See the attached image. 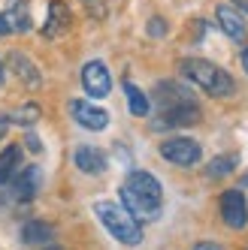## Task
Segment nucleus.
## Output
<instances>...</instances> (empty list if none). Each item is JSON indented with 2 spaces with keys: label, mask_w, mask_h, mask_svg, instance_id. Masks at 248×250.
Instances as JSON below:
<instances>
[{
  "label": "nucleus",
  "mask_w": 248,
  "mask_h": 250,
  "mask_svg": "<svg viewBox=\"0 0 248 250\" xmlns=\"http://www.w3.org/2000/svg\"><path fill=\"white\" fill-rule=\"evenodd\" d=\"M242 184H245V187H248V175H245V181H242Z\"/></svg>",
  "instance_id": "nucleus-28"
},
{
  "label": "nucleus",
  "mask_w": 248,
  "mask_h": 250,
  "mask_svg": "<svg viewBox=\"0 0 248 250\" xmlns=\"http://www.w3.org/2000/svg\"><path fill=\"white\" fill-rule=\"evenodd\" d=\"M149 33H151V37H164V33H167V24H164L161 19H151V21H149Z\"/></svg>",
  "instance_id": "nucleus-21"
},
{
  "label": "nucleus",
  "mask_w": 248,
  "mask_h": 250,
  "mask_svg": "<svg viewBox=\"0 0 248 250\" xmlns=\"http://www.w3.org/2000/svg\"><path fill=\"white\" fill-rule=\"evenodd\" d=\"M67 27H70V9H67V3L51 0V3H49V21L43 24V37L58 40L61 33H67Z\"/></svg>",
  "instance_id": "nucleus-15"
},
{
  "label": "nucleus",
  "mask_w": 248,
  "mask_h": 250,
  "mask_svg": "<svg viewBox=\"0 0 248 250\" xmlns=\"http://www.w3.org/2000/svg\"><path fill=\"white\" fill-rule=\"evenodd\" d=\"M161 157L167 160V163L173 166H182V169H191V166H197L200 163V157H203V148L197 145L194 139H167L164 145H161Z\"/></svg>",
  "instance_id": "nucleus-4"
},
{
  "label": "nucleus",
  "mask_w": 248,
  "mask_h": 250,
  "mask_svg": "<svg viewBox=\"0 0 248 250\" xmlns=\"http://www.w3.org/2000/svg\"><path fill=\"white\" fill-rule=\"evenodd\" d=\"M121 205L127 208L139 223L157 220L161 211H164V187H161V181L146 169H133L121 184Z\"/></svg>",
  "instance_id": "nucleus-1"
},
{
  "label": "nucleus",
  "mask_w": 248,
  "mask_h": 250,
  "mask_svg": "<svg viewBox=\"0 0 248 250\" xmlns=\"http://www.w3.org/2000/svg\"><path fill=\"white\" fill-rule=\"evenodd\" d=\"M22 238L27 244H49L55 238V229H51V223H46V220H30L22 229Z\"/></svg>",
  "instance_id": "nucleus-17"
},
{
  "label": "nucleus",
  "mask_w": 248,
  "mask_h": 250,
  "mask_svg": "<svg viewBox=\"0 0 248 250\" xmlns=\"http://www.w3.org/2000/svg\"><path fill=\"white\" fill-rule=\"evenodd\" d=\"M27 145H30L33 151H43V145H40V139L33 136V133H27Z\"/></svg>",
  "instance_id": "nucleus-23"
},
{
  "label": "nucleus",
  "mask_w": 248,
  "mask_h": 250,
  "mask_svg": "<svg viewBox=\"0 0 248 250\" xmlns=\"http://www.w3.org/2000/svg\"><path fill=\"white\" fill-rule=\"evenodd\" d=\"M194 250H221V244H215V241H200V244H194Z\"/></svg>",
  "instance_id": "nucleus-22"
},
{
  "label": "nucleus",
  "mask_w": 248,
  "mask_h": 250,
  "mask_svg": "<svg viewBox=\"0 0 248 250\" xmlns=\"http://www.w3.org/2000/svg\"><path fill=\"white\" fill-rule=\"evenodd\" d=\"M221 217L230 229H245L248 226V202L242 190H224L221 193Z\"/></svg>",
  "instance_id": "nucleus-6"
},
{
  "label": "nucleus",
  "mask_w": 248,
  "mask_h": 250,
  "mask_svg": "<svg viewBox=\"0 0 248 250\" xmlns=\"http://www.w3.org/2000/svg\"><path fill=\"white\" fill-rule=\"evenodd\" d=\"M82 87H85V94L91 97V100L109 97V91H112V76H109V69H106L103 61H91V63L82 66Z\"/></svg>",
  "instance_id": "nucleus-5"
},
{
  "label": "nucleus",
  "mask_w": 248,
  "mask_h": 250,
  "mask_svg": "<svg viewBox=\"0 0 248 250\" xmlns=\"http://www.w3.org/2000/svg\"><path fill=\"white\" fill-rule=\"evenodd\" d=\"M9 69L19 76V82L25 87H30V91H37V87L43 84V73L37 69V63H33L25 51H9Z\"/></svg>",
  "instance_id": "nucleus-9"
},
{
  "label": "nucleus",
  "mask_w": 248,
  "mask_h": 250,
  "mask_svg": "<svg viewBox=\"0 0 248 250\" xmlns=\"http://www.w3.org/2000/svg\"><path fill=\"white\" fill-rule=\"evenodd\" d=\"M19 166H22V148L19 145H6L0 151V187L12 181Z\"/></svg>",
  "instance_id": "nucleus-16"
},
{
  "label": "nucleus",
  "mask_w": 248,
  "mask_h": 250,
  "mask_svg": "<svg viewBox=\"0 0 248 250\" xmlns=\"http://www.w3.org/2000/svg\"><path fill=\"white\" fill-rule=\"evenodd\" d=\"M73 163L85 175H100V172H106V154L94 145H79L73 154Z\"/></svg>",
  "instance_id": "nucleus-12"
},
{
  "label": "nucleus",
  "mask_w": 248,
  "mask_h": 250,
  "mask_svg": "<svg viewBox=\"0 0 248 250\" xmlns=\"http://www.w3.org/2000/svg\"><path fill=\"white\" fill-rule=\"evenodd\" d=\"M49 250H61V247H49Z\"/></svg>",
  "instance_id": "nucleus-29"
},
{
  "label": "nucleus",
  "mask_w": 248,
  "mask_h": 250,
  "mask_svg": "<svg viewBox=\"0 0 248 250\" xmlns=\"http://www.w3.org/2000/svg\"><path fill=\"white\" fill-rule=\"evenodd\" d=\"M182 76L191 84H197L200 91H206L209 97H215V100L233 97V91H236L233 76H230L227 69H221L218 63L203 61V58H188V61H182Z\"/></svg>",
  "instance_id": "nucleus-2"
},
{
  "label": "nucleus",
  "mask_w": 248,
  "mask_h": 250,
  "mask_svg": "<svg viewBox=\"0 0 248 250\" xmlns=\"http://www.w3.org/2000/svg\"><path fill=\"white\" fill-rule=\"evenodd\" d=\"M154 100H157V109H173V105H182V103H191L194 94L188 91L185 84L179 82H157L154 84Z\"/></svg>",
  "instance_id": "nucleus-10"
},
{
  "label": "nucleus",
  "mask_w": 248,
  "mask_h": 250,
  "mask_svg": "<svg viewBox=\"0 0 248 250\" xmlns=\"http://www.w3.org/2000/svg\"><path fill=\"white\" fill-rule=\"evenodd\" d=\"M239 166V157L236 154H221V157H215L212 163H206V175L209 178H224V175H230Z\"/></svg>",
  "instance_id": "nucleus-19"
},
{
  "label": "nucleus",
  "mask_w": 248,
  "mask_h": 250,
  "mask_svg": "<svg viewBox=\"0 0 248 250\" xmlns=\"http://www.w3.org/2000/svg\"><path fill=\"white\" fill-rule=\"evenodd\" d=\"M94 214L100 217V223L106 226V232H109L115 241L127 244V247L143 244V223H139L121 202L100 199V202H94Z\"/></svg>",
  "instance_id": "nucleus-3"
},
{
  "label": "nucleus",
  "mask_w": 248,
  "mask_h": 250,
  "mask_svg": "<svg viewBox=\"0 0 248 250\" xmlns=\"http://www.w3.org/2000/svg\"><path fill=\"white\" fill-rule=\"evenodd\" d=\"M3 33H6V27H3V19H0V37H3Z\"/></svg>",
  "instance_id": "nucleus-26"
},
{
  "label": "nucleus",
  "mask_w": 248,
  "mask_h": 250,
  "mask_svg": "<svg viewBox=\"0 0 248 250\" xmlns=\"http://www.w3.org/2000/svg\"><path fill=\"white\" fill-rule=\"evenodd\" d=\"M200 121V105L197 100L182 103V105H173V109H164L161 118H157L151 127L154 130H173V127H191V124Z\"/></svg>",
  "instance_id": "nucleus-7"
},
{
  "label": "nucleus",
  "mask_w": 248,
  "mask_h": 250,
  "mask_svg": "<svg viewBox=\"0 0 248 250\" xmlns=\"http://www.w3.org/2000/svg\"><path fill=\"white\" fill-rule=\"evenodd\" d=\"M0 84H3V63H0Z\"/></svg>",
  "instance_id": "nucleus-27"
},
{
  "label": "nucleus",
  "mask_w": 248,
  "mask_h": 250,
  "mask_svg": "<svg viewBox=\"0 0 248 250\" xmlns=\"http://www.w3.org/2000/svg\"><path fill=\"white\" fill-rule=\"evenodd\" d=\"M124 94H127V105H130V115L136 118H146L151 109H149V97L139 91L133 82H124Z\"/></svg>",
  "instance_id": "nucleus-18"
},
{
  "label": "nucleus",
  "mask_w": 248,
  "mask_h": 250,
  "mask_svg": "<svg viewBox=\"0 0 248 250\" xmlns=\"http://www.w3.org/2000/svg\"><path fill=\"white\" fill-rule=\"evenodd\" d=\"M218 24H221V30L227 33L233 42H245V37H248V27H245V19L239 15V9L236 6H227V3H221L218 9Z\"/></svg>",
  "instance_id": "nucleus-11"
},
{
  "label": "nucleus",
  "mask_w": 248,
  "mask_h": 250,
  "mask_svg": "<svg viewBox=\"0 0 248 250\" xmlns=\"http://www.w3.org/2000/svg\"><path fill=\"white\" fill-rule=\"evenodd\" d=\"M6 33H25L30 30V12H27V0H9L6 12H0Z\"/></svg>",
  "instance_id": "nucleus-13"
},
{
  "label": "nucleus",
  "mask_w": 248,
  "mask_h": 250,
  "mask_svg": "<svg viewBox=\"0 0 248 250\" xmlns=\"http://www.w3.org/2000/svg\"><path fill=\"white\" fill-rule=\"evenodd\" d=\"M40 184H43V172H40L37 166H27L19 178H12V193H15V199L30 202L33 196L40 193Z\"/></svg>",
  "instance_id": "nucleus-14"
},
{
  "label": "nucleus",
  "mask_w": 248,
  "mask_h": 250,
  "mask_svg": "<svg viewBox=\"0 0 248 250\" xmlns=\"http://www.w3.org/2000/svg\"><path fill=\"white\" fill-rule=\"evenodd\" d=\"M40 105L37 103H25L22 109H15L12 115H9V124H19V127H30V124H37L40 121Z\"/></svg>",
  "instance_id": "nucleus-20"
},
{
  "label": "nucleus",
  "mask_w": 248,
  "mask_h": 250,
  "mask_svg": "<svg viewBox=\"0 0 248 250\" xmlns=\"http://www.w3.org/2000/svg\"><path fill=\"white\" fill-rule=\"evenodd\" d=\"M6 130H9V118H6V115H0V139L6 136Z\"/></svg>",
  "instance_id": "nucleus-24"
},
{
  "label": "nucleus",
  "mask_w": 248,
  "mask_h": 250,
  "mask_svg": "<svg viewBox=\"0 0 248 250\" xmlns=\"http://www.w3.org/2000/svg\"><path fill=\"white\" fill-rule=\"evenodd\" d=\"M70 115L76 118L79 127L94 130V133L109 127V112L100 109V105H94V103H85V100H73V103H70Z\"/></svg>",
  "instance_id": "nucleus-8"
},
{
  "label": "nucleus",
  "mask_w": 248,
  "mask_h": 250,
  "mask_svg": "<svg viewBox=\"0 0 248 250\" xmlns=\"http://www.w3.org/2000/svg\"><path fill=\"white\" fill-rule=\"evenodd\" d=\"M242 69H245V73H248V45L242 48Z\"/></svg>",
  "instance_id": "nucleus-25"
}]
</instances>
